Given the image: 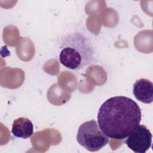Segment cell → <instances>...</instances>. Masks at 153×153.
Masks as SVG:
<instances>
[{
	"mask_svg": "<svg viewBox=\"0 0 153 153\" xmlns=\"http://www.w3.org/2000/svg\"><path fill=\"white\" fill-rule=\"evenodd\" d=\"M133 94L139 101L146 104L153 102V84L145 78L135 81L133 87Z\"/></svg>",
	"mask_w": 153,
	"mask_h": 153,
	"instance_id": "5",
	"label": "cell"
},
{
	"mask_svg": "<svg viewBox=\"0 0 153 153\" xmlns=\"http://www.w3.org/2000/svg\"><path fill=\"white\" fill-rule=\"evenodd\" d=\"M125 143L128 148L136 153H145L152 143V134L144 125H138L127 136Z\"/></svg>",
	"mask_w": 153,
	"mask_h": 153,
	"instance_id": "4",
	"label": "cell"
},
{
	"mask_svg": "<svg viewBox=\"0 0 153 153\" xmlns=\"http://www.w3.org/2000/svg\"><path fill=\"white\" fill-rule=\"evenodd\" d=\"M138 104L126 96H114L105 100L97 113L101 131L110 139L123 140L140 123Z\"/></svg>",
	"mask_w": 153,
	"mask_h": 153,
	"instance_id": "1",
	"label": "cell"
},
{
	"mask_svg": "<svg viewBox=\"0 0 153 153\" xmlns=\"http://www.w3.org/2000/svg\"><path fill=\"white\" fill-rule=\"evenodd\" d=\"M11 133L15 137L27 139L33 133V124L29 118L19 117L14 120Z\"/></svg>",
	"mask_w": 153,
	"mask_h": 153,
	"instance_id": "6",
	"label": "cell"
},
{
	"mask_svg": "<svg viewBox=\"0 0 153 153\" xmlns=\"http://www.w3.org/2000/svg\"><path fill=\"white\" fill-rule=\"evenodd\" d=\"M59 60L65 67L77 71L94 62V50L90 41L82 33L66 35L62 40Z\"/></svg>",
	"mask_w": 153,
	"mask_h": 153,
	"instance_id": "2",
	"label": "cell"
},
{
	"mask_svg": "<svg viewBox=\"0 0 153 153\" xmlns=\"http://www.w3.org/2000/svg\"><path fill=\"white\" fill-rule=\"evenodd\" d=\"M76 140L85 149L90 152L100 150L109 142L108 137L101 131L94 120L85 121L78 128Z\"/></svg>",
	"mask_w": 153,
	"mask_h": 153,
	"instance_id": "3",
	"label": "cell"
}]
</instances>
